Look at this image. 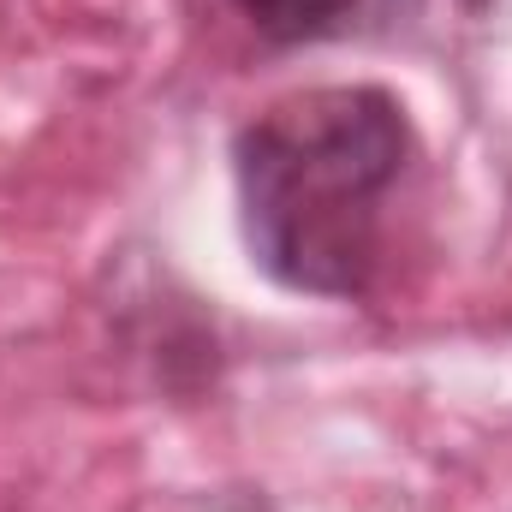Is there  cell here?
<instances>
[{
	"mask_svg": "<svg viewBox=\"0 0 512 512\" xmlns=\"http://www.w3.org/2000/svg\"><path fill=\"white\" fill-rule=\"evenodd\" d=\"M411 155V120L376 84H322L262 108L233 149L256 268L310 298L370 292Z\"/></svg>",
	"mask_w": 512,
	"mask_h": 512,
	"instance_id": "1",
	"label": "cell"
},
{
	"mask_svg": "<svg viewBox=\"0 0 512 512\" xmlns=\"http://www.w3.org/2000/svg\"><path fill=\"white\" fill-rule=\"evenodd\" d=\"M268 42H340L370 36L417 12V0H233Z\"/></svg>",
	"mask_w": 512,
	"mask_h": 512,
	"instance_id": "2",
	"label": "cell"
}]
</instances>
